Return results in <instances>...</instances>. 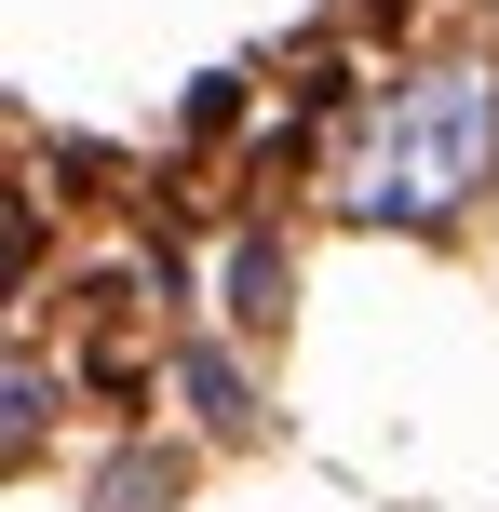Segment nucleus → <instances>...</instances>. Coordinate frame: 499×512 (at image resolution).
<instances>
[{
	"instance_id": "1",
	"label": "nucleus",
	"mask_w": 499,
	"mask_h": 512,
	"mask_svg": "<svg viewBox=\"0 0 499 512\" xmlns=\"http://www.w3.org/2000/svg\"><path fill=\"white\" fill-rule=\"evenodd\" d=\"M486 189H499V68H405L338 149V203L378 230H446Z\"/></svg>"
}]
</instances>
